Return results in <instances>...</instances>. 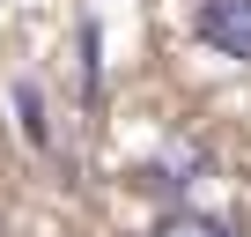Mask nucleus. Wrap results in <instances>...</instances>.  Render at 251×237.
<instances>
[{
    "mask_svg": "<svg viewBox=\"0 0 251 237\" xmlns=\"http://www.w3.org/2000/svg\"><path fill=\"white\" fill-rule=\"evenodd\" d=\"M148 237H236V222H222L207 207H170V215H155Z\"/></svg>",
    "mask_w": 251,
    "mask_h": 237,
    "instance_id": "nucleus-2",
    "label": "nucleus"
},
{
    "mask_svg": "<svg viewBox=\"0 0 251 237\" xmlns=\"http://www.w3.org/2000/svg\"><path fill=\"white\" fill-rule=\"evenodd\" d=\"M200 37L222 59L251 67V0H207V8H200Z\"/></svg>",
    "mask_w": 251,
    "mask_h": 237,
    "instance_id": "nucleus-1",
    "label": "nucleus"
}]
</instances>
